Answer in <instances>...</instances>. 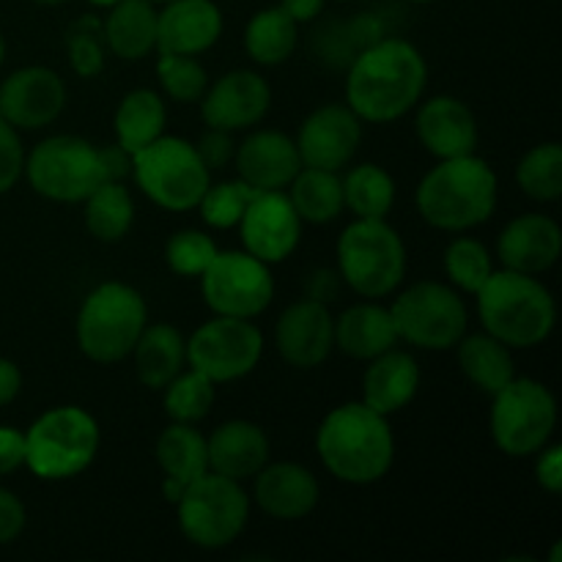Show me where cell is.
<instances>
[{
	"label": "cell",
	"instance_id": "1",
	"mask_svg": "<svg viewBox=\"0 0 562 562\" xmlns=\"http://www.w3.org/2000/svg\"><path fill=\"white\" fill-rule=\"evenodd\" d=\"M428 66L406 38L384 36L357 53L346 75V104L368 124L398 121L423 99Z\"/></svg>",
	"mask_w": 562,
	"mask_h": 562
},
{
	"label": "cell",
	"instance_id": "2",
	"mask_svg": "<svg viewBox=\"0 0 562 562\" xmlns=\"http://www.w3.org/2000/svg\"><path fill=\"white\" fill-rule=\"evenodd\" d=\"M316 450L329 475L351 486L382 481L395 461V439L387 417L362 401L338 406L324 417Z\"/></svg>",
	"mask_w": 562,
	"mask_h": 562
},
{
	"label": "cell",
	"instance_id": "3",
	"mask_svg": "<svg viewBox=\"0 0 562 562\" xmlns=\"http://www.w3.org/2000/svg\"><path fill=\"white\" fill-rule=\"evenodd\" d=\"M417 212L431 228L461 234L483 225L497 209V173L477 154L439 159L417 184Z\"/></svg>",
	"mask_w": 562,
	"mask_h": 562
},
{
	"label": "cell",
	"instance_id": "4",
	"mask_svg": "<svg viewBox=\"0 0 562 562\" xmlns=\"http://www.w3.org/2000/svg\"><path fill=\"white\" fill-rule=\"evenodd\" d=\"M475 296L483 329L508 349H536L554 333L558 305L536 274L499 269Z\"/></svg>",
	"mask_w": 562,
	"mask_h": 562
},
{
	"label": "cell",
	"instance_id": "5",
	"mask_svg": "<svg viewBox=\"0 0 562 562\" xmlns=\"http://www.w3.org/2000/svg\"><path fill=\"white\" fill-rule=\"evenodd\" d=\"M146 300L126 283L97 285L82 300L77 313V346L99 366H113L132 355L137 338L146 329Z\"/></svg>",
	"mask_w": 562,
	"mask_h": 562
},
{
	"label": "cell",
	"instance_id": "6",
	"mask_svg": "<svg viewBox=\"0 0 562 562\" xmlns=\"http://www.w3.org/2000/svg\"><path fill=\"white\" fill-rule=\"evenodd\" d=\"M102 431L80 406L47 409L25 431V464L42 481H69L93 464Z\"/></svg>",
	"mask_w": 562,
	"mask_h": 562
},
{
	"label": "cell",
	"instance_id": "7",
	"mask_svg": "<svg viewBox=\"0 0 562 562\" xmlns=\"http://www.w3.org/2000/svg\"><path fill=\"white\" fill-rule=\"evenodd\" d=\"M338 274L355 294L382 300L406 278V245L387 220H355L338 239Z\"/></svg>",
	"mask_w": 562,
	"mask_h": 562
},
{
	"label": "cell",
	"instance_id": "8",
	"mask_svg": "<svg viewBox=\"0 0 562 562\" xmlns=\"http://www.w3.org/2000/svg\"><path fill=\"white\" fill-rule=\"evenodd\" d=\"M132 176L137 187L168 212L198 209L212 184V170L201 162L195 146L173 135L157 137L132 154Z\"/></svg>",
	"mask_w": 562,
	"mask_h": 562
},
{
	"label": "cell",
	"instance_id": "9",
	"mask_svg": "<svg viewBox=\"0 0 562 562\" xmlns=\"http://www.w3.org/2000/svg\"><path fill=\"white\" fill-rule=\"evenodd\" d=\"M488 428L497 448L510 459L536 456L558 428V401L543 382L514 376L492 395Z\"/></svg>",
	"mask_w": 562,
	"mask_h": 562
},
{
	"label": "cell",
	"instance_id": "10",
	"mask_svg": "<svg viewBox=\"0 0 562 562\" xmlns=\"http://www.w3.org/2000/svg\"><path fill=\"white\" fill-rule=\"evenodd\" d=\"M179 527L190 543L201 549H225L245 532L250 519V497L239 481L203 472L184 488L176 503Z\"/></svg>",
	"mask_w": 562,
	"mask_h": 562
},
{
	"label": "cell",
	"instance_id": "11",
	"mask_svg": "<svg viewBox=\"0 0 562 562\" xmlns=\"http://www.w3.org/2000/svg\"><path fill=\"white\" fill-rule=\"evenodd\" d=\"M390 313H393L398 338L428 351L453 349L464 338L467 322H470L459 291L437 280H420L409 285L390 305Z\"/></svg>",
	"mask_w": 562,
	"mask_h": 562
},
{
	"label": "cell",
	"instance_id": "12",
	"mask_svg": "<svg viewBox=\"0 0 562 562\" xmlns=\"http://www.w3.org/2000/svg\"><path fill=\"white\" fill-rule=\"evenodd\" d=\"M33 190L47 201L80 203L104 184L99 148L75 135H55L38 143L25 157V170Z\"/></svg>",
	"mask_w": 562,
	"mask_h": 562
},
{
	"label": "cell",
	"instance_id": "13",
	"mask_svg": "<svg viewBox=\"0 0 562 562\" xmlns=\"http://www.w3.org/2000/svg\"><path fill=\"white\" fill-rule=\"evenodd\" d=\"M263 355V335L250 318L214 316L187 340V362L214 384L236 382L256 371Z\"/></svg>",
	"mask_w": 562,
	"mask_h": 562
},
{
	"label": "cell",
	"instance_id": "14",
	"mask_svg": "<svg viewBox=\"0 0 562 562\" xmlns=\"http://www.w3.org/2000/svg\"><path fill=\"white\" fill-rule=\"evenodd\" d=\"M201 294L217 316L256 318L272 305L274 280L269 263L247 250H217L201 274Z\"/></svg>",
	"mask_w": 562,
	"mask_h": 562
},
{
	"label": "cell",
	"instance_id": "15",
	"mask_svg": "<svg viewBox=\"0 0 562 562\" xmlns=\"http://www.w3.org/2000/svg\"><path fill=\"white\" fill-rule=\"evenodd\" d=\"M362 140V119L349 104H322L300 126L296 151L305 168L335 170L355 159Z\"/></svg>",
	"mask_w": 562,
	"mask_h": 562
},
{
	"label": "cell",
	"instance_id": "16",
	"mask_svg": "<svg viewBox=\"0 0 562 562\" xmlns=\"http://www.w3.org/2000/svg\"><path fill=\"white\" fill-rule=\"evenodd\" d=\"M241 241L263 263H280L300 247L302 220L283 190H261L239 220Z\"/></svg>",
	"mask_w": 562,
	"mask_h": 562
},
{
	"label": "cell",
	"instance_id": "17",
	"mask_svg": "<svg viewBox=\"0 0 562 562\" xmlns=\"http://www.w3.org/2000/svg\"><path fill=\"white\" fill-rule=\"evenodd\" d=\"M66 104V86L47 66H25L0 82V115L14 130L49 126Z\"/></svg>",
	"mask_w": 562,
	"mask_h": 562
},
{
	"label": "cell",
	"instance_id": "18",
	"mask_svg": "<svg viewBox=\"0 0 562 562\" xmlns=\"http://www.w3.org/2000/svg\"><path fill=\"white\" fill-rule=\"evenodd\" d=\"M272 104V88L258 71L234 69L206 88L201 97L203 124L214 130L239 132L250 130Z\"/></svg>",
	"mask_w": 562,
	"mask_h": 562
},
{
	"label": "cell",
	"instance_id": "19",
	"mask_svg": "<svg viewBox=\"0 0 562 562\" xmlns=\"http://www.w3.org/2000/svg\"><path fill=\"white\" fill-rule=\"evenodd\" d=\"M274 344L291 368L311 371L318 368L335 349V318L324 302L296 300L280 313L274 327Z\"/></svg>",
	"mask_w": 562,
	"mask_h": 562
},
{
	"label": "cell",
	"instance_id": "20",
	"mask_svg": "<svg viewBox=\"0 0 562 562\" xmlns=\"http://www.w3.org/2000/svg\"><path fill=\"white\" fill-rule=\"evenodd\" d=\"M415 130L423 148L437 159L467 157L477 148L475 113L456 97L426 99L417 110Z\"/></svg>",
	"mask_w": 562,
	"mask_h": 562
},
{
	"label": "cell",
	"instance_id": "21",
	"mask_svg": "<svg viewBox=\"0 0 562 562\" xmlns=\"http://www.w3.org/2000/svg\"><path fill=\"white\" fill-rule=\"evenodd\" d=\"M562 231L547 214H521L510 220L497 239V258L503 269L521 274H541L558 263Z\"/></svg>",
	"mask_w": 562,
	"mask_h": 562
},
{
	"label": "cell",
	"instance_id": "22",
	"mask_svg": "<svg viewBox=\"0 0 562 562\" xmlns=\"http://www.w3.org/2000/svg\"><path fill=\"white\" fill-rule=\"evenodd\" d=\"M223 36V14L212 0H168L157 11V49L201 55Z\"/></svg>",
	"mask_w": 562,
	"mask_h": 562
},
{
	"label": "cell",
	"instance_id": "23",
	"mask_svg": "<svg viewBox=\"0 0 562 562\" xmlns=\"http://www.w3.org/2000/svg\"><path fill=\"white\" fill-rule=\"evenodd\" d=\"M322 497L316 475L294 461L263 464L256 475V505L280 521H296L313 514Z\"/></svg>",
	"mask_w": 562,
	"mask_h": 562
},
{
	"label": "cell",
	"instance_id": "24",
	"mask_svg": "<svg viewBox=\"0 0 562 562\" xmlns=\"http://www.w3.org/2000/svg\"><path fill=\"white\" fill-rule=\"evenodd\" d=\"M239 179L256 190H285L302 168L296 143L278 130H258L236 146Z\"/></svg>",
	"mask_w": 562,
	"mask_h": 562
},
{
	"label": "cell",
	"instance_id": "25",
	"mask_svg": "<svg viewBox=\"0 0 562 562\" xmlns=\"http://www.w3.org/2000/svg\"><path fill=\"white\" fill-rule=\"evenodd\" d=\"M209 470L231 481H250L269 461V437L258 423L228 420L206 439Z\"/></svg>",
	"mask_w": 562,
	"mask_h": 562
},
{
	"label": "cell",
	"instance_id": "26",
	"mask_svg": "<svg viewBox=\"0 0 562 562\" xmlns=\"http://www.w3.org/2000/svg\"><path fill=\"white\" fill-rule=\"evenodd\" d=\"M157 461L162 470V497L179 503L184 488L209 472L206 437L190 423H173L157 439Z\"/></svg>",
	"mask_w": 562,
	"mask_h": 562
},
{
	"label": "cell",
	"instance_id": "27",
	"mask_svg": "<svg viewBox=\"0 0 562 562\" xmlns=\"http://www.w3.org/2000/svg\"><path fill=\"white\" fill-rule=\"evenodd\" d=\"M368 362L371 366L362 376V404L384 417L404 409L420 387V368H417L415 357L409 351L390 349Z\"/></svg>",
	"mask_w": 562,
	"mask_h": 562
},
{
	"label": "cell",
	"instance_id": "28",
	"mask_svg": "<svg viewBox=\"0 0 562 562\" xmlns=\"http://www.w3.org/2000/svg\"><path fill=\"white\" fill-rule=\"evenodd\" d=\"M398 340L393 313L376 302L351 305L335 318V349H340L351 360H373L395 349Z\"/></svg>",
	"mask_w": 562,
	"mask_h": 562
},
{
	"label": "cell",
	"instance_id": "29",
	"mask_svg": "<svg viewBox=\"0 0 562 562\" xmlns=\"http://www.w3.org/2000/svg\"><path fill=\"white\" fill-rule=\"evenodd\" d=\"M135 373L143 387L162 390L187 366V340L170 324H151L140 333L135 349Z\"/></svg>",
	"mask_w": 562,
	"mask_h": 562
},
{
	"label": "cell",
	"instance_id": "30",
	"mask_svg": "<svg viewBox=\"0 0 562 562\" xmlns=\"http://www.w3.org/2000/svg\"><path fill=\"white\" fill-rule=\"evenodd\" d=\"M102 36L110 53L119 58H146L151 49H157V11H154L151 0H119L115 5H110Z\"/></svg>",
	"mask_w": 562,
	"mask_h": 562
},
{
	"label": "cell",
	"instance_id": "31",
	"mask_svg": "<svg viewBox=\"0 0 562 562\" xmlns=\"http://www.w3.org/2000/svg\"><path fill=\"white\" fill-rule=\"evenodd\" d=\"M459 349V366L464 376L475 384L481 393L494 395L516 376L510 349L488 333L467 335L456 344Z\"/></svg>",
	"mask_w": 562,
	"mask_h": 562
},
{
	"label": "cell",
	"instance_id": "32",
	"mask_svg": "<svg viewBox=\"0 0 562 562\" xmlns=\"http://www.w3.org/2000/svg\"><path fill=\"white\" fill-rule=\"evenodd\" d=\"M165 121H168V110H165L162 97L157 91H151V88L130 91L115 108V143L130 154L140 151L148 143L165 135Z\"/></svg>",
	"mask_w": 562,
	"mask_h": 562
},
{
	"label": "cell",
	"instance_id": "33",
	"mask_svg": "<svg viewBox=\"0 0 562 562\" xmlns=\"http://www.w3.org/2000/svg\"><path fill=\"white\" fill-rule=\"evenodd\" d=\"M285 190H289L285 195H289L291 206L300 214L302 223H333L344 212V181L335 170L305 168L302 165L300 173L291 179Z\"/></svg>",
	"mask_w": 562,
	"mask_h": 562
},
{
	"label": "cell",
	"instance_id": "34",
	"mask_svg": "<svg viewBox=\"0 0 562 562\" xmlns=\"http://www.w3.org/2000/svg\"><path fill=\"white\" fill-rule=\"evenodd\" d=\"M296 42H300L296 22L280 5L258 11L245 27L247 55L261 66L285 64L296 49Z\"/></svg>",
	"mask_w": 562,
	"mask_h": 562
},
{
	"label": "cell",
	"instance_id": "35",
	"mask_svg": "<svg viewBox=\"0 0 562 562\" xmlns=\"http://www.w3.org/2000/svg\"><path fill=\"white\" fill-rule=\"evenodd\" d=\"M344 206L357 220H387L395 203L393 176L376 162H362L344 176Z\"/></svg>",
	"mask_w": 562,
	"mask_h": 562
},
{
	"label": "cell",
	"instance_id": "36",
	"mask_svg": "<svg viewBox=\"0 0 562 562\" xmlns=\"http://www.w3.org/2000/svg\"><path fill=\"white\" fill-rule=\"evenodd\" d=\"M86 228L99 241H119L135 223V201L124 181H104L86 198Z\"/></svg>",
	"mask_w": 562,
	"mask_h": 562
},
{
	"label": "cell",
	"instance_id": "37",
	"mask_svg": "<svg viewBox=\"0 0 562 562\" xmlns=\"http://www.w3.org/2000/svg\"><path fill=\"white\" fill-rule=\"evenodd\" d=\"M521 192L532 201L552 203L562 195V148L560 143H541L521 157L516 168Z\"/></svg>",
	"mask_w": 562,
	"mask_h": 562
},
{
	"label": "cell",
	"instance_id": "38",
	"mask_svg": "<svg viewBox=\"0 0 562 562\" xmlns=\"http://www.w3.org/2000/svg\"><path fill=\"white\" fill-rule=\"evenodd\" d=\"M165 415L173 423H201L212 412L214 382L201 371L190 368L165 384Z\"/></svg>",
	"mask_w": 562,
	"mask_h": 562
},
{
	"label": "cell",
	"instance_id": "39",
	"mask_svg": "<svg viewBox=\"0 0 562 562\" xmlns=\"http://www.w3.org/2000/svg\"><path fill=\"white\" fill-rule=\"evenodd\" d=\"M494 272V258L486 247L472 236H459L445 250V274L456 289L477 294Z\"/></svg>",
	"mask_w": 562,
	"mask_h": 562
},
{
	"label": "cell",
	"instance_id": "40",
	"mask_svg": "<svg viewBox=\"0 0 562 562\" xmlns=\"http://www.w3.org/2000/svg\"><path fill=\"white\" fill-rule=\"evenodd\" d=\"M157 77L162 91L168 93L173 102L181 104L201 102V97L209 88V75L195 55L159 53Z\"/></svg>",
	"mask_w": 562,
	"mask_h": 562
},
{
	"label": "cell",
	"instance_id": "41",
	"mask_svg": "<svg viewBox=\"0 0 562 562\" xmlns=\"http://www.w3.org/2000/svg\"><path fill=\"white\" fill-rule=\"evenodd\" d=\"M261 190L250 187L247 181H223V184H209V190L203 192L201 203V217L203 223L212 225V228H234L239 225L241 214H245L247 203L258 195Z\"/></svg>",
	"mask_w": 562,
	"mask_h": 562
},
{
	"label": "cell",
	"instance_id": "42",
	"mask_svg": "<svg viewBox=\"0 0 562 562\" xmlns=\"http://www.w3.org/2000/svg\"><path fill=\"white\" fill-rule=\"evenodd\" d=\"M214 256H217V245L203 231H179L165 245V261L181 278H201Z\"/></svg>",
	"mask_w": 562,
	"mask_h": 562
},
{
	"label": "cell",
	"instance_id": "43",
	"mask_svg": "<svg viewBox=\"0 0 562 562\" xmlns=\"http://www.w3.org/2000/svg\"><path fill=\"white\" fill-rule=\"evenodd\" d=\"M69 64L75 75L97 77L104 69V49H102V22L93 16L77 22L69 33Z\"/></svg>",
	"mask_w": 562,
	"mask_h": 562
},
{
	"label": "cell",
	"instance_id": "44",
	"mask_svg": "<svg viewBox=\"0 0 562 562\" xmlns=\"http://www.w3.org/2000/svg\"><path fill=\"white\" fill-rule=\"evenodd\" d=\"M25 170V151L14 126L0 115V195L20 181Z\"/></svg>",
	"mask_w": 562,
	"mask_h": 562
},
{
	"label": "cell",
	"instance_id": "45",
	"mask_svg": "<svg viewBox=\"0 0 562 562\" xmlns=\"http://www.w3.org/2000/svg\"><path fill=\"white\" fill-rule=\"evenodd\" d=\"M195 151L209 170H220L234 159L236 143L234 137H231V132L209 126V130L201 135V140L195 143Z\"/></svg>",
	"mask_w": 562,
	"mask_h": 562
},
{
	"label": "cell",
	"instance_id": "46",
	"mask_svg": "<svg viewBox=\"0 0 562 562\" xmlns=\"http://www.w3.org/2000/svg\"><path fill=\"white\" fill-rule=\"evenodd\" d=\"M25 505L9 488H0V547L20 538L25 530Z\"/></svg>",
	"mask_w": 562,
	"mask_h": 562
},
{
	"label": "cell",
	"instance_id": "47",
	"mask_svg": "<svg viewBox=\"0 0 562 562\" xmlns=\"http://www.w3.org/2000/svg\"><path fill=\"white\" fill-rule=\"evenodd\" d=\"M538 461H536V481L543 492L549 494H560L562 492V448L560 445H543L538 450Z\"/></svg>",
	"mask_w": 562,
	"mask_h": 562
},
{
	"label": "cell",
	"instance_id": "48",
	"mask_svg": "<svg viewBox=\"0 0 562 562\" xmlns=\"http://www.w3.org/2000/svg\"><path fill=\"white\" fill-rule=\"evenodd\" d=\"M25 464V434L11 426H0V475Z\"/></svg>",
	"mask_w": 562,
	"mask_h": 562
},
{
	"label": "cell",
	"instance_id": "49",
	"mask_svg": "<svg viewBox=\"0 0 562 562\" xmlns=\"http://www.w3.org/2000/svg\"><path fill=\"white\" fill-rule=\"evenodd\" d=\"M99 165H102L104 181H126L132 176V154L119 143L99 148Z\"/></svg>",
	"mask_w": 562,
	"mask_h": 562
},
{
	"label": "cell",
	"instance_id": "50",
	"mask_svg": "<svg viewBox=\"0 0 562 562\" xmlns=\"http://www.w3.org/2000/svg\"><path fill=\"white\" fill-rule=\"evenodd\" d=\"M338 283H340L338 272H329V269H318V272H313L311 280H307V296L327 305V302L333 300L335 294H338Z\"/></svg>",
	"mask_w": 562,
	"mask_h": 562
},
{
	"label": "cell",
	"instance_id": "51",
	"mask_svg": "<svg viewBox=\"0 0 562 562\" xmlns=\"http://www.w3.org/2000/svg\"><path fill=\"white\" fill-rule=\"evenodd\" d=\"M22 390V373L11 360L0 357V406L11 404Z\"/></svg>",
	"mask_w": 562,
	"mask_h": 562
},
{
	"label": "cell",
	"instance_id": "52",
	"mask_svg": "<svg viewBox=\"0 0 562 562\" xmlns=\"http://www.w3.org/2000/svg\"><path fill=\"white\" fill-rule=\"evenodd\" d=\"M280 9L302 25V22H313L324 9V0H280Z\"/></svg>",
	"mask_w": 562,
	"mask_h": 562
},
{
	"label": "cell",
	"instance_id": "53",
	"mask_svg": "<svg viewBox=\"0 0 562 562\" xmlns=\"http://www.w3.org/2000/svg\"><path fill=\"white\" fill-rule=\"evenodd\" d=\"M88 3L102 5V9H110V5H115V3H119V0H88Z\"/></svg>",
	"mask_w": 562,
	"mask_h": 562
},
{
	"label": "cell",
	"instance_id": "54",
	"mask_svg": "<svg viewBox=\"0 0 562 562\" xmlns=\"http://www.w3.org/2000/svg\"><path fill=\"white\" fill-rule=\"evenodd\" d=\"M33 3H42V5H58V3H66V0H33Z\"/></svg>",
	"mask_w": 562,
	"mask_h": 562
},
{
	"label": "cell",
	"instance_id": "55",
	"mask_svg": "<svg viewBox=\"0 0 562 562\" xmlns=\"http://www.w3.org/2000/svg\"><path fill=\"white\" fill-rule=\"evenodd\" d=\"M5 58V42H3V33H0V64H3Z\"/></svg>",
	"mask_w": 562,
	"mask_h": 562
},
{
	"label": "cell",
	"instance_id": "56",
	"mask_svg": "<svg viewBox=\"0 0 562 562\" xmlns=\"http://www.w3.org/2000/svg\"><path fill=\"white\" fill-rule=\"evenodd\" d=\"M409 3H431V0H409Z\"/></svg>",
	"mask_w": 562,
	"mask_h": 562
},
{
	"label": "cell",
	"instance_id": "57",
	"mask_svg": "<svg viewBox=\"0 0 562 562\" xmlns=\"http://www.w3.org/2000/svg\"><path fill=\"white\" fill-rule=\"evenodd\" d=\"M151 3H157V0H151ZM159 3H168V0H159Z\"/></svg>",
	"mask_w": 562,
	"mask_h": 562
}]
</instances>
